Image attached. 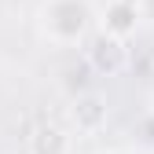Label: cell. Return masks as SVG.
I'll use <instances>...</instances> for the list:
<instances>
[{"mask_svg":"<svg viewBox=\"0 0 154 154\" xmlns=\"http://www.w3.org/2000/svg\"><path fill=\"white\" fill-rule=\"evenodd\" d=\"M88 63L99 73H118L125 66V44H121V37H114V33L103 29L92 41V48H88Z\"/></svg>","mask_w":154,"mask_h":154,"instance_id":"1","label":"cell"},{"mask_svg":"<svg viewBox=\"0 0 154 154\" xmlns=\"http://www.w3.org/2000/svg\"><path fill=\"white\" fill-rule=\"evenodd\" d=\"M140 15H143L140 0H114V4L106 8V15H103V29L114 33V37H128L132 29H136Z\"/></svg>","mask_w":154,"mask_h":154,"instance_id":"2","label":"cell"},{"mask_svg":"<svg viewBox=\"0 0 154 154\" xmlns=\"http://www.w3.org/2000/svg\"><path fill=\"white\" fill-rule=\"evenodd\" d=\"M73 118H77V125H81L85 132H92V128H99V125H103V118H106V106L95 99V95H88V99H81V103H77Z\"/></svg>","mask_w":154,"mask_h":154,"instance_id":"3","label":"cell"},{"mask_svg":"<svg viewBox=\"0 0 154 154\" xmlns=\"http://www.w3.org/2000/svg\"><path fill=\"white\" fill-rule=\"evenodd\" d=\"M33 150L37 154H63L66 150V136L55 125H41V128L33 132Z\"/></svg>","mask_w":154,"mask_h":154,"instance_id":"4","label":"cell"},{"mask_svg":"<svg viewBox=\"0 0 154 154\" xmlns=\"http://www.w3.org/2000/svg\"><path fill=\"white\" fill-rule=\"evenodd\" d=\"M110 154H121V150H110Z\"/></svg>","mask_w":154,"mask_h":154,"instance_id":"5","label":"cell"}]
</instances>
